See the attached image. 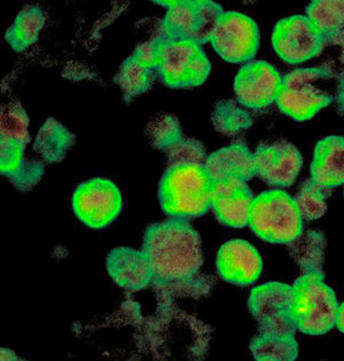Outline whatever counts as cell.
I'll use <instances>...</instances> for the list:
<instances>
[{"label":"cell","mask_w":344,"mask_h":361,"mask_svg":"<svg viewBox=\"0 0 344 361\" xmlns=\"http://www.w3.org/2000/svg\"><path fill=\"white\" fill-rule=\"evenodd\" d=\"M153 271V286L168 296H200L211 289L209 276H200L202 243L190 221L170 218L152 224L142 248Z\"/></svg>","instance_id":"6da1fadb"},{"label":"cell","mask_w":344,"mask_h":361,"mask_svg":"<svg viewBox=\"0 0 344 361\" xmlns=\"http://www.w3.org/2000/svg\"><path fill=\"white\" fill-rule=\"evenodd\" d=\"M214 181L204 164H176L166 168L159 185L163 212L170 218L192 219L211 209Z\"/></svg>","instance_id":"7a4b0ae2"},{"label":"cell","mask_w":344,"mask_h":361,"mask_svg":"<svg viewBox=\"0 0 344 361\" xmlns=\"http://www.w3.org/2000/svg\"><path fill=\"white\" fill-rule=\"evenodd\" d=\"M338 303L324 273H305L292 286V313L297 331L318 336L336 324Z\"/></svg>","instance_id":"3957f363"},{"label":"cell","mask_w":344,"mask_h":361,"mask_svg":"<svg viewBox=\"0 0 344 361\" xmlns=\"http://www.w3.org/2000/svg\"><path fill=\"white\" fill-rule=\"evenodd\" d=\"M248 226L259 239L288 245L303 232V219L292 196L272 190L254 199Z\"/></svg>","instance_id":"277c9868"},{"label":"cell","mask_w":344,"mask_h":361,"mask_svg":"<svg viewBox=\"0 0 344 361\" xmlns=\"http://www.w3.org/2000/svg\"><path fill=\"white\" fill-rule=\"evenodd\" d=\"M332 77L328 67L303 68L285 75L276 99L279 111L297 122L314 118L333 102L332 95L317 83Z\"/></svg>","instance_id":"5b68a950"},{"label":"cell","mask_w":344,"mask_h":361,"mask_svg":"<svg viewBox=\"0 0 344 361\" xmlns=\"http://www.w3.org/2000/svg\"><path fill=\"white\" fill-rule=\"evenodd\" d=\"M159 75L171 89H191L202 85L211 71L202 45L190 39H169L161 32Z\"/></svg>","instance_id":"8992f818"},{"label":"cell","mask_w":344,"mask_h":361,"mask_svg":"<svg viewBox=\"0 0 344 361\" xmlns=\"http://www.w3.org/2000/svg\"><path fill=\"white\" fill-rule=\"evenodd\" d=\"M166 7L162 32L169 39H190L203 45L211 39L223 8L210 0L155 1Z\"/></svg>","instance_id":"52a82bcc"},{"label":"cell","mask_w":344,"mask_h":361,"mask_svg":"<svg viewBox=\"0 0 344 361\" xmlns=\"http://www.w3.org/2000/svg\"><path fill=\"white\" fill-rule=\"evenodd\" d=\"M75 216L85 226L102 230L116 221L123 197L118 187L107 178H91L76 187L71 197Z\"/></svg>","instance_id":"ba28073f"},{"label":"cell","mask_w":344,"mask_h":361,"mask_svg":"<svg viewBox=\"0 0 344 361\" xmlns=\"http://www.w3.org/2000/svg\"><path fill=\"white\" fill-rule=\"evenodd\" d=\"M248 307L259 333L295 337L297 327L290 313L292 286L276 281L258 286L250 293Z\"/></svg>","instance_id":"9c48e42d"},{"label":"cell","mask_w":344,"mask_h":361,"mask_svg":"<svg viewBox=\"0 0 344 361\" xmlns=\"http://www.w3.org/2000/svg\"><path fill=\"white\" fill-rule=\"evenodd\" d=\"M209 43L225 61L248 63L259 47V30L256 22L242 13L224 12Z\"/></svg>","instance_id":"30bf717a"},{"label":"cell","mask_w":344,"mask_h":361,"mask_svg":"<svg viewBox=\"0 0 344 361\" xmlns=\"http://www.w3.org/2000/svg\"><path fill=\"white\" fill-rule=\"evenodd\" d=\"M274 49L289 65H300L323 52L324 47L307 16H294L278 22L272 35Z\"/></svg>","instance_id":"8fae6325"},{"label":"cell","mask_w":344,"mask_h":361,"mask_svg":"<svg viewBox=\"0 0 344 361\" xmlns=\"http://www.w3.org/2000/svg\"><path fill=\"white\" fill-rule=\"evenodd\" d=\"M283 76L266 61L245 63L234 80V92L243 107L263 109L276 102Z\"/></svg>","instance_id":"7c38bea8"},{"label":"cell","mask_w":344,"mask_h":361,"mask_svg":"<svg viewBox=\"0 0 344 361\" xmlns=\"http://www.w3.org/2000/svg\"><path fill=\"white\" fill-rule=\"evenodd\" d=\"M256 176L272 187L294 184L301 171V153L288 141L262 145L254 153Z\"/></svg>","instance_id":"4fadbf2b"},{"label":"cell","mask_w":344,"mask_h":361,"mask_svg":"<svg viewBox=\"0 0 344 361\" xmlns=\"http://www.w3.org/2000/svg\"><path fill=\"white\" fill-rule=\"evenodd\" d=\"M216 267L224 281L248 286L257 281L261 276L263 260L252 243L245 240H231L219 249Z\"/></svg>","instance_id":"5bb4252c"},{"label":"cell","mask_w":344,"mask_h":361,"mask_svg":"<svg viewBox=\"0 0 344 361\" xmlns=\"http://www.w3.org/2000/svg\"><path fill=\"white\" fill-rule=\"evenodd\" d=\"M255 196L246 181L228 179L214 183L211 210L219 223L233 228L249 225V214Z\"/></svg>","instance_id":"9a60e30c"},{"label":"cell","mask_w":344,"mask_h":361,"mask_svg":"<svg viewBox=\"0 0 344 361\" xmlns=\"http://www.w3.org/2000/svg\"><path fill=\"white\" fill-rule=\"evenodd\" d=\"M108 274L124 290L135 293L153 285V271L142 250L120 247L109 252L106 262Z\"/></svg>","instance_id":"2e32d148"},{"label":"cell","mask_w":344,"mask_h":361,"mask_svg":"<svg viewBox=\"0 0 344 361\" xmlns=\"http://www.w3.org/2000/svg\"><path fill=\"white\" fill-rule=\"evenodd\" d=\"M25 147L16 141L0 138V172L21 192L32 190L45 171L40 161L25 157Z\"/></svg>","instance_id":"e0dca14e"},{"label":"cell","mask_w":344,"mask_h":361,"mask_svg":"<svg viewBox=\"0 0 344 361\" xmlns=\"http://www.w3.org/2000/svg\"><path fill=\"white\" fill-rule=\"evenodd\" d=\"M204 166L214 183L228 179L247 183L256 176L254 154L243 142H235L212 153Z\"/></svg>","instance_id":"ac0fdd59"},{"label":"cell","mask_w":344,"mask_h":361,"mask_svg":"<svg viewBox=\"0 0 344 361\" xmlns=\"http://www.w3.org/2000/svg\"><path fill=\"white\" fill-rule=\"evenodd\" d=\"M311 178L327 188L344 185L343 137H327L317 144Z\"/></svg>","instance_id":"d6986e66"},{"label":"cell","mask_w":344,"mask_h":361,"mask_svg":"<svg viewBox=\"0 0 344 361\" xmlns=\"http://www.w3.org/2000/svg\"><path fill=\"white\" fill-rule=\"evenodd\" d=\"M307 18L324 49L340 45L344 49V0H317L307 6Z\"/></svg>","instance_id":"ffe728a7"},{"label":"cell","mask_w":344,"mask_h":361,"mask_svg":"<svg viewBox=\"0 0 344 361\" xmlns=\"http://www.w3.org/2000/svg\"><path fill=\"white\" fill-rule=\"evenodd\" d=\"M159 78L160 75L156 68L145 63L131 54L122 62L114 82L123 93L124 100L130 102L139 95L148 92Z\"/></svg>","instance_id":"44dd1931"},{"label":"cell","mask_w":344,"mask_h":361,"mask_svg":"<svg viewBox=\"0 0 344 361\" xmlns=\"http://www.w3.org/2000/svg\"><path fill=\"white\" fill-rule=\"evenodd\" d=\"M75 141V135L66 129L61 123L54 118H49L38 131L37 137L35 139L34 149L47 162H61L74 146Z\"/></svg>","instance_id":"7402d4cb"},{"label":"cell","mask_w":344,"mask_h":361,"mask_svg":"<svg viewBox=\"0 0 344 361\" xmlns=\"http://www.w3.org/2000/svg\"><path fill=\"white\" fill-rule=\"evenodd\" d=\"M289 255L295 260L302 274L305 273H324L326 239L319 231H307L300 234L295 240L289 242Z\"/></svg>","instance_id":"603a6c76"},{"label":"cell","mask_w":344,"mask_h":361,"mask_svg":"<svg viewBox=\"0 0 344 361\" xmlns=\"http://www.w3.org/2000/svg\"><path fill=\"white\" fill-rule=\"evenodd\" d=\"M45 23L43 11L37 6H28L18 14L10 28L7 29L5 39L16 52H22L34 45Z\"/></svg>","instance_id":"cb8c5ba5"},{"label":"cell","mask_w":344,"mask_h":361,"mask_svg":"<svg viewBox=\"0 0 344 361\" xmlns=\"http://www.w3.org/2000/svg\"><path fill=\"white\" fill-rule=\"evenodd\" d=\"M250 350L256 360L293 361L297 358L298 344L295 337H283L258 334L250 343Z\"/></svg>","instance_id":"d4e9b609"},{"label":"cell","mask_w":344,"mask_h":361,"mask_svg":"<svg viewBox=\"0 0 344 361\" xmlns=\"http://www.w3.org/2000/svg\"><path fill=\"white\" fill-rule=\"evenodd\" d=\"M329 195L331 188L321 186L312 178L305 180L294 199L302 219L312 221L323 217L327 212V199Z\"/></svg>","instance_id":"484cf974"},{"label":"cell","mask_w":344,"mask_h":361,"mask_svg":"<svg viewBox=\"0 0 344 361\" xmlns=\"http://www.w3.org/2000/svg\"><path fill=\"white\" fill-rule=\"evenodd\" d=\"M0 116V138L10 139L27 146L30 141L29 117L23 106L16 100L3 104Z\"/></svg>","instance_id":"4316f807"},{"label":"cell","mask_w":344,"mask_h":361,"mask_svg":"<svg viewBox=\"0 0 344 361\" xmlns=\"http://www.w3.org/2000/svg\"><path fill=\"white\" fill-rule=\"evenodd\" d=\"M216 131L226 135H237L252 126V120L248 111L240 107L237 102L225 100L216 104L211 116Z\"/></svg>","instance_id":"83f0119b"},{"label":"cell","mask_w":344,"mask_h":361,"mask_svg":"<svg viewBox=\"0 0 344 361\" xmlns=\"http://www.w3.org/2000/svg\"><path fill=\"white\" fill-rule=\"evenodd\" d=\"M147 135L152 147L166 150L184 137L179 121L172 115H162L152 121L147 126Z\"/></svg>","instance_id":"f1b7e54d"},{"label":"cell","mask_w":344,"mask_h":361,"mask_svg":"<svg viewBox=\"0 0 344 361\" xmlns=\"http://www.w3.org/2000/svg\"><path fill=\"white\" fill-rule=\"evenodd\" d=\"M168 157V166L176 164H206V148L200 141L193 138L183 137L170 149L166 152Z\"/></svg>","instance_id":"f546056e"},{"label":"cell","mask_w":344,"mask_h":361,"mask_svg":"<svg viewBox=\"0 0 344 361\" xmlns=\"http://www.w3.org/2000/svg\"><path fill=\"white\" fill-rule=\"evenodd\" d=\"M336 102H338L340 111L344 114V71L338 77V92H336Z\"/></svg>","instance_id":"4dcf8cb0"},{"label":"cell","mask_w":344,"mask_h":361,"mask_svg":"<svg viewBox=\"0 0 344 361\" xmlns=\"http://www.w3.org/2000/svg\"><path fill=\"white\" fill-rule=\"evenodd\" d=\"M336 327L338 331L344 334V302L338 305V315H336Z\"/></svg>","instance_id":"1f68e13d"},{"label":"cell","mask_w":344,"mask_h":361,"mask_svg":"<svg viewBox=\"0 0 344 361\" xmlns=\"http://www.w3.org/2000/svg\"><path fill=\"white\" fill-rule=\"evenodd\" d=\"M1 360H19L16 357V353L12 350L6 349V348H1Z\"/></svg>","instance_id":"d6a6232c"}]
</instances>
